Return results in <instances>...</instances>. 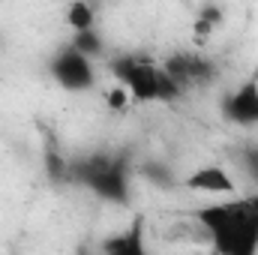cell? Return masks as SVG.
<instances>
[{
  "label": "cell",
  "mask_w": 258,
  "mask_h": 255,
  "mask_svg": "<svg viewBox=\"0 0 258 255\" xmlns=\"http://www.w3.org/2000/svg\"><path fill=\"white\" fill-rule=\"evenodd\" d=\"M63 21H66V27L75 30V33H90L93 24H96V12H93V6L87 0H72L66 6Z\"/></svg>",
  "instance_id": "cell-3"
},
{
  "label": "cell",
  "mask_w": 258,
  "mask_h": 255,
  "mask_svg": "<svg viewBox=\"0 0 258 255\" xmlns=\"http://www.w3.org/2000/svg\"><path fill=\"white\" fill-rule=\"evenodd\" d=\"M102 102L108 111H126L129 102H132V90H129L126 81H117V84H108L105 93H102Z\"/></svg>",
  "instance_id": "cell-5"
},
{
  "label": "cell",
  "mask_w": 258,
  "mask_h": 255,
  "mask_svg": "<svg viewBox=\"0 0 258 255\" xmlns=\"http://www.w3.org/2000/svg\"><path fill=\"white\" fill-rule=\"evenodd\" d=\"M237 120H258V87L249 84L237 99H234V111H231Z\"/></svg>",
  "instance_id": "cell-4"
},
{
  "label": "cell",
  "mask_w": 258,
  "mask_h": 255,
  "mask_svg": "<svg viewBox=\"0 0 258 255\" xmlns=\"http://www.w3.org/2000/svg\"><path fill=\"white\" fill-rule=\"evenodd\" d=\"M189 192H204V195H234L237 180L222 168V165H201L183 183Z\"/></svg>",
  "instance_id": "cell-2"
},
{
  "label": "cell",
  "mask_w": 258,
  "mask_h": 255,
  "mask_svg": "<svg viewBox=\"0 0 258 255\" xmlns=\"http://www.w3.org/2000/svg\"><path fill=\"white\" fill-rule=\"evenodd\" d=\"M198 219L216 234V246L225 252H252L258 243V198H237L228 204H210Z\"/></svg>",
  "instance_id": "cell-1"
}]
</instances>
